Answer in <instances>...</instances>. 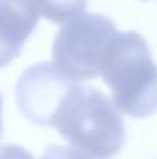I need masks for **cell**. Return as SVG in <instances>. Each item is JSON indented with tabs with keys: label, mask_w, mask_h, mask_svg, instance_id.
Listing matches in <instances>:
<instances>
[{
	"label": "cell",
	"mask_w": 157,
	"mask_h": 159,
	"mask_svg": "<svg viewBox=\"0 0 157 159\" xmlns=\"http://www.w3.org/2000/svg\"><path fill=\"white\" fill-rule=\"evenodd\" d=\"M56 130L93 159H111L125 144L120 110L102 90L76 81L54 117Z\"/></svg>",
	"instance_id": "1"
},
{
	"label": "cell",
	"mask_w": 157,
	"mask_h": 159,
	"mask_svg": "<svg viewBox=\"0 0 157 159\" xmlns=\"http://www.w3.org/2000/svg\"><path fill=\"white\" fill-rule=\"evenodd\" d=\"M100 76L120 113L142 119L157 110V64L139 32H118Z\"/></svg>",
	"instance_id": "2"
},
{
	"label": "cell",
	"mask_w": 157,
	"mask_h": 159,
	"mask_svg": "<svg viewBox=\"0 0 157 159\" xmlns=\"http://www.w3.org/2000/svg\"><path fill=\"white\" fill-rule=\"evenodd\" d=\"M118 36L115 22L100 14H83L64 24L52 43V61L74 81L100 76Z\"/></svg>",
	"instance_id": "3"
},
{
	"label": "cell",
	"mask_w": 157,
	"mask_h": 159,
	"mask_svg": "<svg viewBox=\"0 0 157 159\" xmlns=\"http://www.w3.org/2000/svg\"><path fill=\"white\" fill-rule=\"evenodd\" d=\"M74 83L56 64H32L17 80L15 100L19 110L37 125L52 127L56 113Z\"/></svg>",
	"instance_id": "4"
},
{
	"label": "cell",
	"mask_w": 157,
	"mask_h": 159,
	"mask_svg": "<svg viewBox=\"0 0 157 159\" xmlns=\"http://www.w3.org/2000/svg\"><path fill=\"white\" fill-rule=\"evenodd\" d=\"M39 16L36 0H0V70L19 58Z\"/></svg>",
	"instance_id": "5"
},
{
	"label": "cell",
	"mask_w": 157,
	"mask_h": 159,
	"mask_svg": "<svg viewBox=\"0 0 157 159\" xmlns=\"http://www.w3.org/2000/svg\"><path fill=\"white\" fill-rule=\"evenodd\" d=\"M41 16L54 24H68L83 16L88 0H36Z\"/></svg>",
	"instance_id": "6"
},
{
	"label": "cell",
	"mask_w": 157,
	"mask_h": 159,
	"mask_svg": "<svg viewBox=\"0 0 157 159\" xmlns=\"http://www.w3.org/2000/svg\"><path fill=\"white\" fill-rule=\"evenodd\" d=\"M41 159H93L88 154L74 149V147H63V146H49L42 152Z\"/></svg>",
	"instance_id": "7"
},
{
	"label": "cell",
	"mask_w": 157,
	"mask_h": 159,
	"mask_svg": "<svg viewBox=\"0 0 157 159\" xmlns=\"http://www.w3.org/2000/svg\"><path fill=\"white\" fill-rule=\"evenodd\" d=\"M0 159H34V156L20 146L5 144L0 147Z\"/></svg>",
	"instance_id": "8"
},
{
	"label": "cell",
	"mask_w": 157,
	"mask_h": 159,
	"mask_svg": "<svg viewBox=\"0 0 157 159\" xmlns=\"http://www.w3.org/2000/svg\"><path fill=\"white\" fill-rule=\"evenodd\" d=\"M2 130H3V122H2V95H0V139H2Z\"/></svg>",
	"instance_id": "9"
},
{
	"label": "cell",
	"mask_w": 157,
	"mask_h": 159,
	"mask_svg": "<svg viewBox=\"0 0 157 159\" xmlns=\"http://www.w3.org/2000/svg\"><path fill=\"white\" fill-rule=\"evenodd\" d=\"M155 159H157V157H155Z\"/></svg>",
	"instance_id": "10"
}]
</instances>
